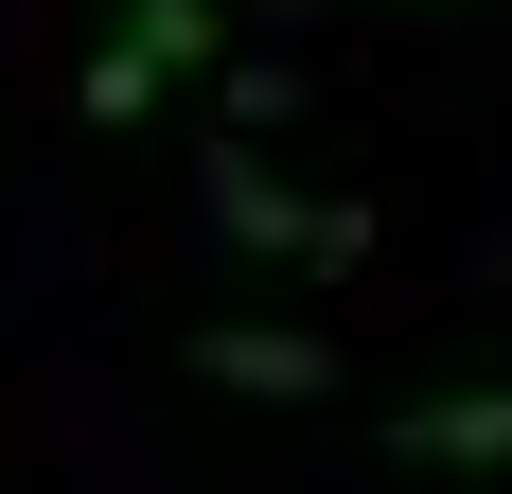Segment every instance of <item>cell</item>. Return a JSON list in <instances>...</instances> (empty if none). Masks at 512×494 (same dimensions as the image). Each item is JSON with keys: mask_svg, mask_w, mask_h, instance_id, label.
I'll return each mask as SVG.
<instances>
[{"mask_svg": "<svg viewBox=\"0 0 512 494\" xmlns=\"http://www.w3.org/2000/svg\"><path fill=\"white\" fill-rule=\"evenodd\" d=\"M106 18H124V53H159V71H212V53H230L212 0H106Z\"/></svg>", "mask_w": 512, "mask_h": 494, "instance_id": "cell-4", "label": "cell"}, {"mask_svg": "<svg viewBox=\"0 0 512 494\" xmlns=\"http://www.w3.org/2000/svg\"><path fill=\"white\" fill-rule=\"evenodd\" d=\"M389 459H407V477H512V371H477V389H424V406H389Z\"/></svg>", "mask_w": 512, "mask_h": 494, "instance_id": "cell-1", "label": "cell"}, {"mask_svg": "<svg viewBox=\"0 0 512 494\" xmlns=\"http://www.w3.org/2000/svg\"><path fill=\"white\" fill-rule=\"evenodd\" d=\"M159 89H177V71H159V53H124V36H106V53H89V124H142V106H159Z\"/></svg>", "mask_w": 512, "mask_h": 494, "instance_id": "cell-5", "label": "cell"}, {"mask_svg": "<svg viewBox=\"0 0 512 494\" xmlns=\"http://www.w3.org/2000/svg\"><path fill=\"white\" fill-rule=\"evenodd\" d=\"M195 371H212V389H248V406H318V389H336V353H318V336H283V318L195 336Z\"/></svg>", "mask_w": 512, "mask_h": 494, "instance_id": "cell-2", "label": "cell"}, {"mask_svg": "<svg viewBox=\"0 0 512 494\" xmlns=\"http://www.w3.org/2000/svg\"><path fill=\"white\" fill-rule=\"evenodd\" d=\"M212 212H230V230H248V247H318V265L354 247V212H301V195H283V177H248V159H212Z\"/></svg>", "mask_w": 512, "mask_h": 494, "instance_id": "cell-3", "label": "cell"}, {"mask_svg": "<svg viewBox=\"0 0 512 494\" xmlns=\"http://www.w3.org/2000/svg\"><path fill=\"white\" fill-rule=\"evenodd\" d=\"M407 18H477V0H407Z\"/></svg>", "mask_w": 512, "mask_h": 494, "instance_id": "cell-6", "label": "cell"}]
</instances>
